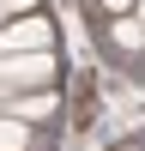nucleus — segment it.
<instances>
[{
    "mask_svg": "<svg viewBox=\"0 0 145 151\" xmlns=\"http://www.w3.org/2000/svg\"><path fill=\"white\" fill-rule=\"evenodd\" d=\"M133 18H139V24H145V0H139V6H133Z\"/></svg>",
    "mask_w": 145,
    "mask_h": 151,
    "instance_id": "8",
    "label": "nucleus"
},
{
    "mask_svg": "<svg viewBox=\"0 0 145 151\" xmlns=\"http://www.w3.org/2000/svg\"><path fill=\"white\" fill-rule=\"evenodd\" d=\"M97 6H103V18H121V12H133L139 0H97Z\"/></svg>",
    "mask_w": 145,
    "mask_h": 151,
    "instance_id": "6",
    "label": "nucleus"
},
{
    "mask_svg": "<svg viewBox=\"0 0 145 151\" xmlns=\"http://www.w3.org/2000/svg\"><path fill=\"white\" fill-rule=\"evenodd\" d=\"M30 48H55V18L48 12H24L0 30V55H30Z\"/></svg>",
    "mask_w": 145,
    "mask_h": 151,
    "instance_id": "3",
    "label": "nucleus"
},
{
    "mask_svg": "<svg viewBox=\"0 0 145 151\" xmlns=\"http://www.w3.org/2000/svg\"><path fill=\"white\" fill-rule=\"evenodd\" d=\"M6 24H12V12H6V6H0V30H6Z\"/></svg>",
    "mask_w": 145,
    "mask_h": 151,
    "instance_id": "7",
    "label": "nucleus"
},
{
    "mask_svg": "<svg viewBox=\"0 0 145 151\" xmlns=\"http://www.w3.org/2000/svg\"><path fill=\"white\" fill-rule=\"evenodd\" d=\"M60 79L55 48H30V55H0V91H36V85Z\"/></svg>",
    "mask_w": 145,
    "mask_h": 151,
    "instance_id": "1",
    "label": "nucleus"
},
{
    "mask_svg": "<svg viewBox=\"0 0 145 151\" xmlns=\"http://www.w3.org/2000/svg\"><path fill=\"white\" fill-rule=\"evenodd\" d=\"M103 42H109V55H145V24L133 18V12H121V18H109L103 24Z\"/></svg>",
    "mask_w": 145,
    "mask_h": 151,
    "instance_id": "4",
    "label": "nucleus"
},
{
    "mask_svg": "<svg viewBox=\"0 0 145 151\" xmlns=\"http://www.w3.org/2000/svg\"><path fill=\"white\" fill-rule=\"evenodd\" d=\"M0 6H6L12 18H24V12H42V0H0Z\"/></svg>",
    "mask_w": 145,
    "mask_h": 151,
    "instance_id": "5",
    "label": "nucleus"
},
{
    "mask_svg": "<svg viewBox=\"0 0 145 151\" xmlns=\"http://www.w3.org/2000/svg\"><path fill=\"white\" fill-rule=\"evenodd\" d=\"M0 115H18V121H30V127H48V121H60V91H55V85L0 91Z\"/></svg>",
    "mask_w": 145,
    "mask_h": 151,
    "instance_id": "2",
    "label": "nucleus"
}]
</instances>
